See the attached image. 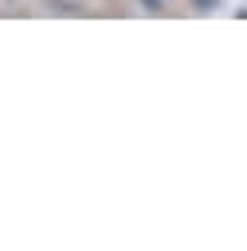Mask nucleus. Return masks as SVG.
Instances as JSON below:
<instances>
[{
    "mask_svg": "<svg viewBox=\"0 0 247 251\" xmlns=\"http://www.w3.org/2000/svg\"><path fill=\"white\" fill-rule=\"evenodd\" d=\"M145 4H157V0H145Z\"/></svg>",
    "mask_w": 247,
    "mask_h": 251,
    "instance_id": "nucleus-2",
    "label": "nucleus"
},
{
    "mask_svg": "<svg viewBox=\"0 0 247 251\" xmlns=\"http://www.w3.org/2000/svg\"><path fill=\"white\" fill-rule=\"evenodd\" d=\"M192 4H200V8H212V4H216V0H192Z\"/></svg>",
    "mask_w": 247,
    "mask_h": 251,
    "instance_id": "nucleus-1",
    "label": "nucleus"
}]
</instances>
